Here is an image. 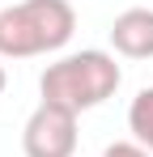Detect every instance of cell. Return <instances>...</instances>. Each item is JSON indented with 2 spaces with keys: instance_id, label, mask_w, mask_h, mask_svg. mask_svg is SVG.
<instances>
[{
  "instance_id": "cell-1",
  "label": "cell",
  "mask_w": 153,
  "mask_h": 157,
  "mask_svg": "<svg viewBox=\"0 0 153 157\" xmlns=\"http://www.w3.org/2000/svg\"><path fill=\"white\" fill-rule=\"evenodd\" d=\"M119 81H124V72H119L115 55L89 47V51H73V55H60L55 64H47L38 77V89H43V102H55L73 115H81V110H94L106 98H115Z\"/></svg>"
},
{
  "instance_id": "cell-2",
  "label": "cell",
  "mask_w": 153,
  "mask_h": 157,
  "mask_svg": "<svg viewBox=\"0 0 153 157\" xmlns=\"http://www.w3.org/2000/svg\"><path fill=\"white\" fill-rule=\"evenodd\" d=\"M76 30V9L68 0H22L0 9V59L60 51Z\"/></svg>"
},
{
  "instance_id": "cell-3",
  "label": "cell",
  "mask_w": 153,
  "mask_h": 157,
  "mask_svg": "<svg viewBox=\"0 0 153 157\" xmlns=\"http://www.w3.org/2000/svg\"><path fill=\"white\" fill-rule=\"evenodd\" d=\"M26 157H73L76 153V115L55 102H38L22 128Z\"/></svg>"
},
{
  "instance_id": "cell-4",
  "label": "cell",
  "mask_w": 153,
  "mask_h": 157,
  "mask_svg": "<svg viewBox=\"0 0 153 157\" xmlns=\"http://www.w3.org/2000/svg\"><path fill=\"white\" fill-rule=\"evenodd\" d=\"M111 47L124 59H153V9L132 4L111 21Z\"/></svg>"
},
{
  "instance_id": "cell-5",
  "label": "cell",
  "mask_w": 153,
  "mask_h": 157,
  "mask_svg": "<svg viewBox=\"0 0 153 157\" xmlns=\"http://www.w3.org/2000/svg\"><path fill=\"white\" fill-rule=\"evenodd\" d=\"M128 132H132L136 144H145L153 153V85L132 98V106H128Z\"/></svg>"
},
{
  "instance_id": "cell-6",
  "label": "cell",
  "mask_w": 153,
  "mask_h": 157,
  "mask_svg": "<svg viewBox=\"0 0 153 157\" xmlns=\"http://www.w3.org/2000/svg\"><path fill=\"white\" fill-rule=\"evenodd\" d=\"M102 157H153V153L145 144H136V140H115V144H106Z\"/></svg>"
},
{
  "instance_id": "cell-7",
  "label": "cell",
  "mask_w": 153,
  "mask_h": 157,
  "mask_svg": "<svg viewBox=\"0 0 153 157\" xmlns=\"http://www.w3.org/2000/svg\"><path fill=\"white\" fill-rule=\"evenodd\" d=\"M4 85H9V72H4V64H0V94H4Z\"/></svg>"
}]
</instances>
